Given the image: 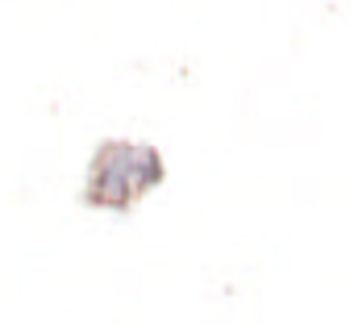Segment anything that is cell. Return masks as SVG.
I'll return each instance as SVG.
<instances>
[{
    "instance_id": "cell-1",
    "label": "cell",
    "mask_w": 354,
    "mask_h": 325,
    "mask_svg": "<svg viewBox=\"0 0 354 325\" xmlns=\"http://www.w3.org/2000/svg\"><path fill=\"white\" fill-rule=\"evenodd\" d=\"M167 180V162L154 146L146 142H125L109 138L96 146L88 162V180H84V205L100 213H129L138 201H146L154 188Z\"/></svg>"
}]
</instances>
